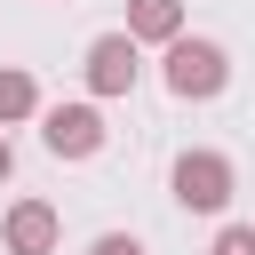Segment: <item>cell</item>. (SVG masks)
<instances>
[{"mask_svg": "<svg viewBox=\"0 0 255 255\" xmlns=\"http://www.w3.org/2000/svg\"><path fill=\"white\" fill-rule=\"evenodd\" d=\"M159 80H167V96L175 104H215L223 88H231V56L215 48V40H167V64H159Z\"/></svg>", "mask_w": 255, "mask_h": 255, "instance_id": "6da1fadb", "label": "cell"}, {"mask_svg": "<svg viewBox=\"0 0 255 255\" xmlns=\"http://www.w3.org/2000/svg\"><path fill=\"white\" fill-rule=\"evenodd\" d=\"M167 191H175V207H191V215H223L231 191H239V167H231L223 151H183L175 175H167Z\"/></svg>", "mask_w": 255, "mask_h": 255, "instance_id": "7a4b0ae2", "label": "cell"}, {"mask_svg": "<svg viewBox=\"0 0 255 255\" xmlns=\"http://www.w3.org/2000/svg\"><path fill=\"white\" fill-rule=\"evenodd\" d=\"M80 80H88V96H128L143 80V48L128 32H96L88 56H80Z\"/></svg>", "mask_w": 255, "mask_h": 255, "instance_id": "3957f363", "label": "cell"}, {"mask_svg": "<svg viewBox=\"0 0 255 255\" xmlns=\"http://www.w3.org/2000/svg\"><path fill=\"white\" fill-rule=\"evenodd\" d=\"M104 135H112V128H104L96 104H48V112H40V143H48L56 159H96Z\"/></svg>", "mask_w": 255, "mask_h": 255, "instance_id": "277c9868", "label": "cell"}, {"mask_svg": "<svg viewBox=\"0 0 255 255\" xmlns=\"http://www.w3.org/2000/svg\"><path fill=\"white\" fill-rule=\"evenodd\" d=\"M0 239H8V255H56L64 215H56L48 199H16V207L0 215Z\"/></svg>", "mask_w": 255, "mask_h": 255, "instance_id": "5b68a950", "label": "cell"}, {"mask_svg": "<svg viewBox=\"0 0 255 255\" xmlns=\"http://www.w3.org/2000/svg\"><path fill=\"white\" fill-rule=\"evenodd\" d=\"M135 48H167L183 40V0H128V24H120Z\"/></svg>", "mask_w": 255, "mask_h": 255, "instance_id": "8992f818", "label": "cell"}, {"mask_svg": "<svg viewBox=\"0 0 255 255\" xmlns=\"http://www.w3.org/2000/svg\"><path fill=\"white\" fill-rule=\"evenodd\" d=\"M16 120H40V80H32L24 64H0V135H8Z\"/></svg>", "mask_w": 255, "mask_h": 255, "instance_id": "52a82bcc", "label": "cell"}, {"mask_svg": "<svg viewBox=\"0 0 255 255\" xmlns=\"http://www.w3.org/2000/svg\"><path fill=\"white\" fill-rule=\"evenodd\" d=\"M207 255H255V223H223Z\"/></svg>", "mask_w": 255, "mask_h": 255, "instance_id": "ba28073f", "label": "cell"}, {"mask_svg": "<svg viewBox=\"0 0 255 255\" xmlns=\"http://www.w3.org/2000/svg\"><path fill=\"white\" fill-rule=\"evenodd\" d=\"M88 255H143V239H135V231H104Z\"/></svg>", "mask_w": 255, "mask_h": 255, "instance_id": "9c48e42d", "label": "cell"}, {"mask_svg": "<svg viewBox=\"0 0 255 255\" xmlns=\"http://www.w3.org/2000/svg\"><path fill=\"white\" fill-rule=\"evenodd\" d=\"M8 175H16V151H8V135H0V183H8Z\"/></svg>", "mask_w": 255, "mask_h": 255, "instance_id": "30bf717a", "label": "cell"}]
</instances>
